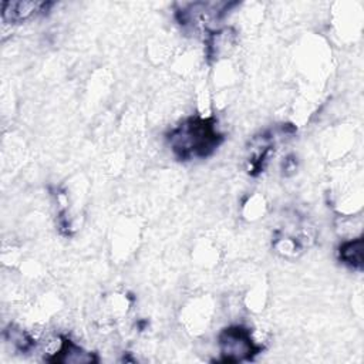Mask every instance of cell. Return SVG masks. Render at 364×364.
<instances>
[{
  "instance_id": "3",
  "label": "cell",
  "mask_w": 364,
  "mask_h": 364,
  "mask_svg": "<svg viewBox=\"0 0 364 364\" xmlns=\"http://www.w3.org/2000/svg\"><path fill=\"white\" fill-rule=\"evenodd\" d=\"M48 6H51V3L28 1V0H17V1L7 0V1H1L0 14L4 23L18 24L38 13H43L44 10H47Z\"/></svg>"
},
{
  "instance_id": "5",
  "label": "cell",
  "mask_w": 364,
  "mask_h": 364,
  "mask_svg": "<svg viewBox=\"0 0 364 364\" xmlns=\"http://www.w3.org/2000/svg\"><path fill=\"white\" fill-rule=\"evenodd\" d=\"M338 259L346 266L361 270L363 269V237L343 242L338 247Z\"/></svg>"
},
{
  "instance_id": "2",
  "label": "cell",
  "mask_w": 364,
  "mask_h": 364,
  "mask_svg": "<svg viewBox=\"0 0 364 364\" xmlns=\"http://www.w3.org/2000/svg\"><path fill=\"white\" fill-rule=\"evenodd\" d=\"M218 344L220 361L225 363L250 361L263 350V346L252 338L250 330L240 324L223 328L218 336Z\"/></svg>"
},
{
  "instance_id": "6",
  "label": "cell",
  "mask_w": 364,
  "mask_h": 364,
  "mask_svg": "<svg viewBox=\"0 0 364 364\" xmlns=\"http://www.w3.org/2000/svg\"><path fill=\"white\" fill-rule=\"evenodd\" d=\"M4 336L14 346V348L21 353H27L36 346V341L31 336H28L26 331L20 330V328H16L14 326H10L4 331Z\"/></svg>"
},
{
  "instance_id": "1",
  "label": "cell",
  "mask_w": 364,
  "mask_h": 364,
  "mask_svg": "<svg viewBox=\"0 0 364 364\" xmlns=\"http://www.w3.org/2000/svg\"><path fill=\"white\" fill-rule=\"evenodd\" d=\"M166 142L179 161L206 158L223 142L213 117H189L166 134Z\"/></svg>"
},
{
  "instance_id": "4",
  "label": "cell",
  "mask_w": 364,
  "mask_h": 364,
  "mask_svg": "<svg viewBox=\"0 0 364 364\" xmlns=\"http://www.w3.org/2000/svg\"><path fill=\"white\" fill-rule=\"evenodd\" d=\"M51 363H97L98 357L94 353L85 351L82 347L75 344L73 340L67 337H61L60 347L57 351L51 353L50 357L46 358Z\"/></svg>"
}]
</instances>
